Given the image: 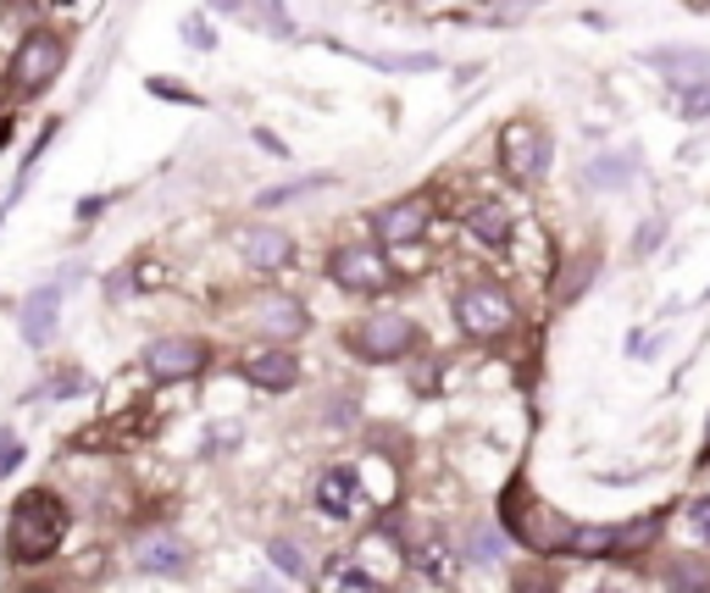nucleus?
<instances>
[{
	"mask_svg": "<svg viewBox=\"0 0 710 593\" xmlns=\"http://www.w3.org/2000/svg\"><path fill=\"white\" fill-rule=\"evenodd\" d=\"M211 366V344L195 333H167L145 350V377L150 383H189Z\"/></svg>",
	"mask_w": 710,
	"mask_h": 593,
	"instance_id": "0eeeda50",
	"label": "nucleus"
},
{
	"mask_svg": "<svg viewBox=\"0 0 710 593\" xmlns=\"http://www.w3.org/2000/svg\"><path fill=\"white\" fill-rule=\"evenodd\" d=\"M18 466H23V444H18L12 433H0V477L18 471Z\"/></svg>",
	"mask_w": 710,
	"mask_h": 593,
	"instance_id": "5701e85b",
	"label": "nucleus"
},
{
	"mask_svg": "<svg viewBox=\"0 0 710 593\" xmlns=\"http://www.w3.org/2000/svg\"><path fill=\"white\" fill-rule=\"evenodd\" d=\"M500 167L511 184L533 189L544 173H550V139L533 128V123H505L500 128Z\"/></svg>",
	"mask_w": 710,
	"mask_h": 593,
	"instance_id": "6e6552de",
	"label": "nucleus"
},
{
	"mask_svg": "<svg viewBox=\"0 0 710 593\" xmlns=\"http://www.w3.org/2000/svg\"><path fill=\"white\" fill-rule=\"evenodd\" d=\"M0 145H7V123H0Z\"/></svg>",
	"mask_w": 710,
	"mask_h": 593,
	"instance_id": "cd10ccee",
	"label": "nucleus"
},
{
	"mask_svg": "<svg viewBox=\"0 0 710 593\" xmlns=\"http://www.w3.org/2000/svg\"><path fill=\"white\" fill-rule=\"evenodd\" d=\"M62 62H67L62 34H51V29L23 34V45H18V51H12V62H7V95H12V101H34V95H45V84L62 73Z\"/></svg>",
	"mask_w": 710,
	"mask_h": 593,
	"instance_id": "f03ea898",
	"label": "nucleus"
},
{
	"mask_svg": "<svg viewBox=\"0 0 710 593\" xmlns=\"http://www.w3.org/2000/svg\"><path fill=\"white\" fill-rule=\"evenodd\" d=\"M128 554H134V571H145V576H178L189 565V549L178 532H145V538H134Z\"/></svg>",
	"mask_w": 710,
	"mask_h": 593,
	"instance_id": "f8f14e48",
	"label": "nucleus"
},
{
	"mask_svg": "<svg viewBox=\"0 0 710 593\" xmlns=\"http://www.w3.org/2000/svg\"><path fill=\"white\" fill-rule=\"evenodd\" d=\"M239 372H244V383L250 388H267V394H289L294 383H300V361L289 355V350H250L244 361H239Z\"/></svg>",
	"mask_w": 710,
	"mask_h": 593,
	"instance_id": "9b49d317",
	"label": "nucleus"
},
{
	"mask_svg": "<svg viewBox=\"0 0 710 593\" xmlns=\"http://www.w3.org/2000/svg\"><path fill=\"white\" fill-rule=\"evenodd\" d=\"M373 499H378V493H367L362 466H327V471L316 477V488H311V504H316L327 521H362V516L373 510Z\"/></svg>",
	"mask_w": 710,
	"mask_h": 593,
	"instance_id": "423d86ee",
	"label": "nucleus"
},
{
	"mask_svg": "<svg viewBox=\"0 0 710 593\" xmlns=\"http://www.w3.org/2000/svg\"><path fill=\"white\" fill-rule=\"evenodd\" d=\"M327 278L338 289H349V294H384V289H395V267H389V256L378 245H338L327 256Z\"/></svg>",
	"mask_w": 710,
	"mask_h": 593,
	"instance_id": "39448f33",
	"label": "nucleus"
},
{
	"mask_svg": "<svg viewBox=\"0 0 710 593\" xmlns=\"http://www.w3.org/2000/svg\"><path fill=\"white\" fill-rule=\"evenodd\" d=\"M467 239L478 245V250H511V239H516V217L500 206V200H478L472 211H467Z\"/></svg>",
	"mask_w": 710,
	"mask_h": 593,
	"instance_id": "ddd939ff",
	"label": "nucleus"
},
{
	"mask_svg": "<svg viewBox=\"0 0 710 593\" xmlns=\"http://www.w3.org/2000/svg\"><path fill=\"white\" fill-rule=\"evenodd\" d=\"M62 7H67V0H62Z\"/></svg>",
	"mask_w": 710,
	"mask_h": 593,
	"instance_id": "c85d7f7f",
	"label": "nucleus"
},
{
	"mask_svg": "<svg viewBox=\"0 0 710 593\" xmlns=\"http://www.w3.org/2000/svg\"><path fill=\"white\" fill-rule=\"evenodd\" d=\"M311 593H389V582L362 560V554H327L311 576Z\"/></svg>",
	"mask_w": 710,
	"mask_h": 593,
	"instance_id": "1a4fd4ad",
	"label": "nucleus"
},
{
	"mask_svg": "<svg viewBox=\"0 0 710 593\" xmlns=\"http://www.w3.org/2000/svg\"><path fill=\"white\" fill-rule=\"evenodd\" d=\"M688 527L710 543V493H699V499H688Z\"/></svg>",
	"mask_w": 710,
	"mask_h": 593,
	"instance_id": "4be33fe9",
	"label": "nucleus"
},
{
	"mask_svg": "<svg viewBox=\"0 0 710 593\" xmlns=\"http://www.w3.org/2000/svg\"><path fill=\"white\" fill-rule=\"evenodd\" d=\"M483 7H489V12H528L533 0H483Z\"/></svg>",
	"mask_w": 710,
	"mask_h": 593,
	"instance_id": "393cba45",
	"label": "nucleus"
},
{
	"mask_svg": "<svg viewBox=\"0 0 710 593\" xmlns=\"http://www.w3.org/2000/svg\"><path fill=\"white\" fill-rule=\"evenodd\" d=\"M56 311H62V283L34 289V294L23 300V339H29V344H45V339L56 333Z\"/></svg>",
	"mask_w": 710,
	"mask_h": 593,
	"instance_id": "dca6fc26",
	"label": "nucleus"
},
{
	"mask_svg": "<svg viewBox=\"0 0 710 593\" xmlns=\"http://www.w3.org/2000/svg\"><path fill=\"white\" fill-rule=\"evenodd\" d=\"M344 344L362 361H373V366H389V361H406L417 350V322L400 316V311H373V316H362L349 327Z\"/></svg>",
	"mask_w": 710,
	"mask_h": 593,
	"instance_id": "7ed1b4c3",
	"label": "nucleus"
},
{
	"mask_svg": "<svg viewBox=\"0 0 710 593\" xmlns=\"http://www.w3.org/2000/svg\"><path fill=\"white\" fill-rule=\"evenodd\" d=\"M682 117H710V84L682 90Z\"/></svg>",
	"mask_w": 710,
	"mask_h": 593,
	"instance_id": "412c9836",
	"label": "nucleus"
},
{
	"mask_svg": "<svg viewBox=\"0 0 710 593\" xmlns=\"http://www.w3.org/2000/svg\"><path fill=\"white\" fill-rule=\"evenodd\" d=\"M655 245H660V222H649V233H638V239H633V250H638V256H644V250H655Z\"/></svg>",
	"mask_w": 710,
	"mask_h": 593,
	"instance_id": "b1692460",
	"label": "nucleus"
},
{
	"mask_svg": "<svg viewBox=\"0 0 710 593\" xmlns=\"http://www.w3.org/2000/svg\"><path fill=\"white\" fill-rule=\"evenodd\" d=\"M428 222H434V200L428 195H406V200H395V206H384L373 217V228H378L384 245H417L428 233Z\"/></svg>",
	"mask_w": 710,
	"mask_h": 593,
	"instance_id": "9d476101",
	"label": "nucleus"
},
{
	"mask_svg": "<svg viewBox=\"0 0 710 593\" xmlns=\"http://www.w3.org/2000/svg\"><path fill=\"white\" fill-rule=\"evenodd\" d=\"M217 7H222V12H228V7H239V0H217Z\"/></svg>",
	"mask_w": 710,
	"mask_h": 593,
	"instance_id": "bb28decb",
	"label": "nucleus"
},
{
	"mask_svg": "<svg viewBox=\"0 0 710 593\" xmlns=\"http://www.w3.org/2000/svg\"><path fill=\"white\" fill-rule=\"evenodd\" d=\"M267 554H272V560H278L283 571H294V576L305 571V560H300V549H294L289 538H267Z\"/></svg>",
	"mask_w": 710,
	"mask_h": 593,
	"instance_id": "6ab92c4d",
	"label": "nucleus"
},
{
	"mask_svg": "<svg viewBox=\"0 0 710 593\" xmlns=\"http://www.w3.org/2000/svg\"><path fill=\"white\" fill-rule=\"evenodd\" d=\"M411 565H417L428 582H439V587H445V582H456V549H450V538H439V532H434V538H422V543L411 549Z\"/></svg>",
	"mask_w": 710,
	"mask_h": 593,
	"instance_id": "f3484780",
	"label": "nucleus"
},
{
	"mask_svg": "<svg viewBox=\"0 0 710 593\" xmlns=\"http://www.w3.org/2000/svg\"><path fill=\"white\" fill-rule=\"evenodd\" d=\"M73 532V510L56 488H23L12 499V516H7V554L18 565H45Z\"/></svg>",
	"mask_w": 710,
	"mask_h": 593,
	"instance_id": "f257e3e1",
	"label": "nucleus"
},
{
	"mask_svg": "<svg viewBox=\"0 0 710 593\" xmlns=\"http://www.w3.org/2000/svg\"><path fill=\"white\" fill-rule=\"evenodd\" d=\"M239 256H244L250 272H278L294 256V245H289L283 228H239Z\"/></svg>",
	"mask_w": 710,
	"mask_h": 593,
	"instance_id": "4468645a",
	"label": "nucleus"
},
{
	"mask_svg": "<svg viewBox=\"0 0 710 593\" xmlns=\"http://www.w3.org/2000/svg\"><path fill=\"white\" fill-rule=\"evenodd\" d=\"M633 167H638V156H633V150L605 156V162H594V167H588V184H594V189H622V184L633 178Z\"/></svg>",
	"mask_w": 710,
	"mask_h": 593,
	"instance_id": "a211bd4d",
	"label": "nucleus"
},
{
	"mask_svg": "<svg viewBox=\"0 0 710 593\" xmlns=\"http://www.w3.org/2000/svg\"><path fill=\"white\" fill-rule=\"evenodd\" d=\"M456 327L467 339H483V344L489 339H505L516 327V300L500 283H467L456 294Z\"/></svg>",
	"mask_w": 710,
	"mask_h": 593,
	"instance_id": "20e7f679",
	"label": "nucleus"
},
{
	"mask_svg": "<svg viewBox=\"0 0 710 593\" xmlns=\"http://www.w3.org/2000/svg\"><path fill=\"white\" fill-rule=\"evenodd\" d=\"M150 90H156L161 101H184V106H200V95H195L189 84H173V79H150Z\"/></svg>",
	"mask_w": 710,
	"mask_h": 593,
	"instance_id": "aec40b11",
	"label": "nucleus"
},
{
	"mask_svg": "<svg viewBox=\"0 0 710 593\" xmlns=\"http://www.w3.org/2000/svg\"><path fill=\"white\" fill-rule=\"evenodd\" d=\"M704 455H710V422H704Z\"/></svg>",
	"mask_w": 710,
	"mask_h": 593,
	"instance_id": "a878e982",
	"label": "nucleus"
},
{
	"mask_svg": "<svg viewBox=\"0 0 710 593\" xmlns=\"http://www.w3.org/2000/svg\"><path fill=\"white\" fill-rule=\"evenodd\" d=\"M255 327H261L267 339H300V333L311 327V316H305V305H300V300H289V294H267V300L255 305Z\"/></svg>",
	"mask_w": 710,
	"mask_h": 593,
	"instance_id": "2eb2a0df",
	"label": "nucleus"
}]
</instances>
